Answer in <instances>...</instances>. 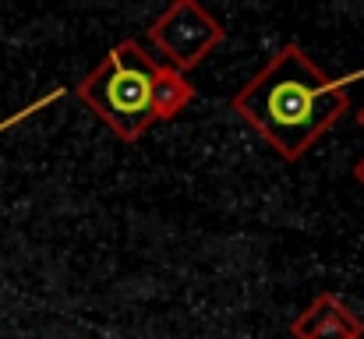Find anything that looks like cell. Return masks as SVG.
I'll use <instances>...</instances> for the list:
<instances>
[{
  "mask_svg": "<svg viewBox=\"0 0 364 339\" xmlns=\"http://www.w3.org/2000/svg\"><path fill=\"white\" fill-rule=\"evenodd\" d=\"M364 71L333 78L301 43H283L241 89L230 110L287 163L304 159L347 113Z\"/></svg>",
  "mask_w": 364,
  "mask_h": 339,
  "instance_id": "obj_1",
  "label": "cell"
},
{
  "mask_svg": "<svg viewBox=\"0 0 364 339\" xmlns=\"http://www.w3.org/2000/svg\"><path fill=\"white\" fill-rule=\"evenodd\" d=\"M156 68H159V60L138 39H121L75 85V96L82 99V107L96 120H103L117 134V141L134 145L152 127Z\"/></svg>",
  "mask_w": 364,
  "mask_h": 339,
  "instance_id": "obj_2",
  "label": "cell"
},
{
  "mask_svg": "<svg viewBox=\"0 0 364 339\" xmlns=\"http://www.w3.org/2000/svg\"><path fill=\"white\" fill-rule=\"evenodd\" d=\"M223 39L227 25L198 0H173L145 32L152 53L181 75L205 64V57L223 46Z\"/></svg>",
  "mask_w": 364,
  "mask_h": 339,
  "instance_id": "obj_3",
  "label": "cell"
},
{
  "mask_svg": "<svg viewBox=\"0 0 364 339\" xmlns=\"http://www.w3.org/2000/svg\"><path fill=\"white\" fill-rule=\"evenodd\" d=\"M290 339H364V318L340 294L322 290L290 322Z\"/></svg>",
  "mask_w": 364,
  "mask_h": 339,
  "instance_id": "obj_4",
  "label": "cell"
},
{
  "mask_svg": "<svg viewBox=\"0 0 364 339\" xmlns=\"http://www.w3.org/2000/svg\"><path fill=\"white\" fill-rule=\"evenodd\" d=\"M195 85L188 82V75L159 64L156 68V78H152V124H163V120H177L181 113L195 103Z\"/></svg>",
  "mask_w": 364,
  "mask_h": 339,
  "instance_id": "obj_5",
  "label": "cell"
},
{
  "mask_svg": "<svg viewBox=\"0 0 364 339\" xmlns=\"http://www.w3.org/2000/svg\"><path fill=\"white\" fill-rule=\"evenodd\" d=\"M64 96H68V89H64V85H60V89H53V92H46L43 99H36V103H28L25 110H18V113H14V117H7V120L0 124V131H7L11 124H18V120H25V117H32V113L46 110V107H53V103H57V99H64Z\"/></svg>",
  "mask_w": 364,
  "mask_h": 339,
  "instance_id": "obj_6",
  "label": "cell"
},
{
  "mask_svg": "<svg viewBox=\"0 0 364 339\" xmlns=\"http://www.w3.org/2000/svg\"><path fill=\"white\" fill-rule=\"evenodd\" d=\"M354 184L364 191V152L358 156V163H354Z\"/></svg>",
  "mask_w": 364,
  "mask_h": 339,
  "instance_id": "obj_7",
  "label": "cell"
}]
</instances>
